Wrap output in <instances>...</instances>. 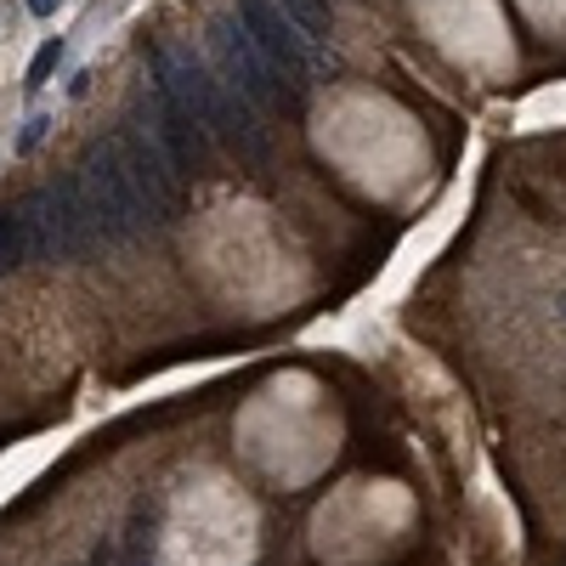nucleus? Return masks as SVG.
I'll return each instance as SVG.
<instances>
[{"label":"nucleus","instance_id":"nucleus-1","mask_svg":"<svg viewBox=\"0 0 566 566\" xmlns=\"http://www.w3.org/2000/svg\"><path fill=\"white\" fill-rule=\"evenodd\" d=\"M57 62H62V41H46V46L35 51V62H28V85H46V80L57 74Z\"/></svg>","mask_w":566,"mask_h":566},{"label":"nucleus","instance_id":"nucleus-2","mask_svg":"<svg viewBox=\"0 0 566 566\" xmlns=\"http://www.w3.org/2000/svg\"><path fill=\"white\" fill-rule=\"evenodd\" d=\"M46 125H51V119H46V114H35V119H28V125H23V137H18V148L28 153V148H35V142L46 137Z\"/></svg>","mask_w":566,"mask_h":566},{"label":"nucleus","instance_id":"nucleus-3","mask_svg":"<svg viewBox=\"0 0 566 566\" xmlns=\"http://www.w3.org/2000/svg\"><path fill=\"white\" fill-rule=\"evenodd\" d=\"M23 7L35 12V18H51V12H57V0H23Z\"/></svg>","mask_w":566,"mask_h":566}]
</instances>
